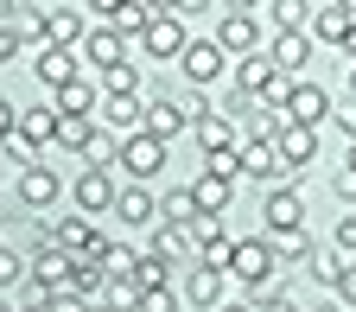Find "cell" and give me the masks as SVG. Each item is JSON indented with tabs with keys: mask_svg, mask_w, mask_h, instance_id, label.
Here are the masks:
<instances>
[{
	"mask_svg": "<svg viewBox=\"0 0 356 312\" xmlns=\"http://www.w3.org/2000/svg\"><path fill=\"white\" fill-rule=\"evenodd\" d=\"M286 83H293V77H280L267 52H254V58H242V64H236V89H242L248 102H261V109H280Z\"/></svg>",
	"mask_w": 356,
	"mask_h": 312,
	"instance_id": "obj_1",
	"label": "cell"
},
{
	"mask_svg": "<svg viewBox=\"0 0 356 312\" xmlns=\"http://www.w3.org/2000/svg\"><path fill=\"white\" fill-rule=\"evenodd\" d=\"M274 242H267V236H242L236 242V255H229V274L248 287V293H267V287H274Z\"/></svg>",
	"mask_w": 356,
	"mask_h": 312,
	"instance_id": "obj_2",
	"label": "cell"
},
{
	"mask_svg": "<svg viewBox=\"0 0 356 312\" xmlns=\"http://www.w3.org/2000/svg\"><path fill=\"white\" fill-rule=\"evenodd\" d=\"M280 115H286V127H318V121H331V96L312 77H293L280 96Z\"/></svg>",
	"mask_w": 356,
	"mask_h": 312,
	"instance_id": "obj_3",
	"label": "cell"
},
{
	"mask_svg": "<svg viewBox=\"0 0 356 312\" xmlns=\"http://www.w3.org/2000/svg\"><path fill=\"white\" fill-rule=\"evenodd\" d=\"M261 223H267V236H305V198L293 192V185H274L267 192V204H261Z\"/></svg>",
	"mask_w": 356,
	"mask_h": 312,
	"instance_id": "obj_4",
	"label": "cell"
},
{
	"mask_svg": "<svg viewBox=\"0 0 356 312\" xmlns=\"http://www.w3.org/2000/svg\"><path fill=\"white\" fill-rule=\"evenodd\" d=\"M44 242L76 261V255H96L108 236H96V223H89V217H58V223H44Z\"/></svg>",
	"mask_w": 356,
	"mask_h": 312,
	"instance_id": "obj_5",
	"label": "cell"
},
{
	"mask_svg": "<svg viewBox=\"0 0 356 312\" xmlns=\"http://www.w3.org/2000/svg\"><path fill=\"white\" fill-rule=\"evenodd\" d=\"M134 185H147L153 172H165V141H153V134H127L121 141V159H115Z\"/></svg>",
	"mask_w": 356,
	"mask_h": 312,
	"instance_id": "obj_6",
	"label": "cell"
},
{
	"mask_svg": "<svg viewBox=\"0 0 356 312\" xmlns=\"http://www.w3.org/2000/svg\"><path fill=\"white\" fill-rule=\"evenodd\" d=\"M216 52H222V58H229V52L254 58V52H261V20H254L248 7H229V13H222V26H216Z\"/></svg>",
	"mask_w": 356,
	"mask_h": 312,
	"instance_id": "obj_7",
	"label": "cell"
},
{
	"mask_svg": "<svg viewBox=\"0 0 356 312\" xmlns=\"http://www.w3.org/2000/svg\"><path fill=\"white\" fill-rule=\"evenodd\" d=\"M83 13L76 7H44L38 13V52H44V45H51V52H70V45H83Z\"/></svg>",
	"mask_w": 356,
	"mask_h": 312,
	"instance_id": "obj_8",
	"label": "cell"
},
{
	"mask_svg": "<svg viewBox=\"0 0 356 312\" xmlns=\"http://www.w3.org/2000/svg\"><path fill=\"white\" fill-rule=\"evenodd\" d=\"M185 45H191V38H185V20H172V13L159 7V13H153V26L140 32V45H134V52H147V58H185Z\"/></svg>",
	"mask_w": 356,
	"mask_h": 312,
	"instance_id": "obj_9",
	"label": "cell"
},
{
	"mask_svg": "<svg viewBox=\"0 0 356 312\" xmlns=\"http://www.w3.org/2000/svg\"><path fill=\"white\" fill-rule=\"evenodd\" d=\"M32 299H44V293H70V255H58L51 242H44L38 255H32Z\"/></svg>",
	"mask_w": 356,
	"mask_h": 312,
	"instance_id": "obj_10",
	"label": "cell"
},
{
	"mask_svg": "<svg viewBox=\"0 0 356 312\" xmlns=\"http://www.w3.org/2000/svg\"><path fill=\"white\" fill-rule=\"evenodd\" d=\"M70 198H76V217H102V210H115L121 185H115V172H83L70 185Z\"/></svg>",
	"mask_w": 356,
	"mask_h": 312,
	"instance_id": "obj_11",
	"label": "cell"
},
{
	"mask_svg": "<svg viewBox=\"0 0 356 312\" xmlns=\"http://www.w3.org/2000/svg\"><path fill=\"white\" fill-rule=\"evenodd\" d=\"M13 141H19V147L38 159L44 147L58 141V109H51V102H38V109H19V134H13Z\"/></svg>",
	"mask_w": 356,
	"mask_h": 312,
	"instance_id": "obj_12",
	"label": "cell"
},
{
	"mask_svg": "<svg viewBox=\"0 0 356 312\" xmlns=\"http://www.w3.org/2000/svg\"><path fill=\"white\" fill-rule=\"evenodd\" d=\"M153 13H159V7H147V0H115V7H102L96 20H102L108 32H121V38H134V45H140V32L153 26Z\"/></svg>",
	"mask_w": 356,
	"mask_h": 312,
	"instance_id": "obj_13",
	"label": "cell"
},
{
	"mask_svg": "<svg viewBox=\"0 0 356 312\" xmlns=\"http://www.w3.org/2000/svg\"><path fill=\"white\" fill-rule=\"evenodd\" d=\"M274 153H280V172H305L318 159V127H280Z\"/></svg>",
	"mask_w": 356,
	"mask_h": 312,
	"instance_id": "obj_14",
	"label": "cell"
},
{
	"mask_svg": "<svg viewBox=\"0 0 356 312\" xmlns=\"http://www.w3.org/2000/svg\"><path fill=\"white\" fill-rule=\"evenodd\" d=\"M178 64H185L191 89H210V83L222 77V52H216V38H191V45H185V58H178Z\"/></svg>",
	"mask_w": 356,
	"mask_h": 312,
	"instance_id": "obj_15",
	"label": "cell"
},
{
	"mask_svg": "<svg viewBox=\"0 0 356 312\" xmlns=\"http://www.w3.org/2000/svg\"><path fill=\"white\" fill-rule=\"evenodd\" d=\"M140 115H147V102H140V96H102L96 127H102V134H140Z\"/></svg>",
	"mask_w": 356,
	"mask_h": 312,
	"instance_id": "obj_16",
	"label": "cell"
},
{
	"mask_svg": "<svg viewBox=\"0 0 356 312\" xmlns=\"http://www.w3.org/2000/svg\"><path fill=\"white\" fill-rule=\"evenodd\" d=\"M58 192H64V178H58L51 166H44V159L19 172V204H32V210H51V204H58Z\"/></svg>",
	"mask_w": 356,
	"mask_h": 312,
	"instance_id": "obj_17",
	"label": "cell"
},
{
	"mask_svg": "<svg viewBox=\"0 0 356 312\" xmlns=\"http://www.w3.org/2000/svg\"><path fill=\"white\" fill-rule=\"evenodd\" d=\"M312 32H318L325 45H350V38H356V7H350V0L318 7V13H312Z\"/></svg>",
	"mask_w": 356,
	"mask_h": 312,
	"instance_id": "obj_18",
	"label": "cell"
},
{
	"mask_svg": "<svg viewBox=\"0 0 356 312\" xmlns=\"http://www.w3.org/2000/svg\"><path fill=\"white\" fill-rule=\"evenodd\" d=\"M127 52H134V45H127L121 32H108V26H89V32H83V58L96 64V70H108V64H127Z\"/></svg>",
	"mask_w": 356,
	"mask_h": 312,
	"instance_id": "obj_19",
	"label": "cell"
},
{
	"mask_svg": "<svg viewBox=\"0 0 356 312\" xmlns=\"http://www.w3.org/2000/svg\"><path fill=\"white\" fill-rule=\"evenodd\" d=\"M115 217L127 223V230H147V223H159V198H153L147 185H127V192L115 198Z\"/></svg>",
	"mask_w": 356,
	"mask_h": 312,
	"instance_id": "obj_20",
	"label": "cell"
},
{
	"mask_svg": "<svg viewBox=\"0 0 356 312\" xmlns=\"http://www.w3.org/2000/svg\"><path fill=\"white\" fill-rule=\"evenodd\" d=\"M267 58H274V70H280V77H299V70H305V58H312V32H280Z\"/></svg>",
	"mask_w": 356,
	"mask_h": 312,
	"instance_id": "obj_21",
	"label": "cell"
},
{
	"mask_svg": "<svg viewBox=\"0 0 356 312\" xmlns=\"http://www.w3.org/2000/svg\"><path fill=\"white\" fill-rule=\"evenodd\" d=\"M70 293H76L83 306L108 293V274H102V261H96V255H76V261H70Z\"/></svg>",
	"mask_w": 356,
	"mask_h": 312,
	"instance_id": "obj_22",
	"label": "cell"
},
{
	"mask_svg": "<svg viewBox=\"0 0 356 312\" xmlns=\"http://www.w3.org/2000/svg\"><path fill=\"white\" fill-rule=\"evenodd\" d=\"M32 77H38V83L58 96L64 83H76V58H70V52H51V45H44V52H38V64H32Z\"/></svg>",
	"mask_w": 356,
	"mask_h": 312,
	"instance_id": "obj_23",
	"label": "cell"
},
{
	"mask_svg": "<svg viewBox=\"0 0 356 312\" xmlns=\"http://www.w3.org/2000/svg\"><path fill=\"white\" fill-rule=\"evenodd\" d=\"M96 102H102V96H96V83H83V77H76V83H64L58 96H51V109H58V115H70V121H76V115H96Z\"/></svg>",
	"mask_w": 356,
	"mask_h": 312,
	"instance_id": "obj_24",
	"label": "cell"
},
{
	"mask_svg": "<svg viewBox=\"0 0 356 312\" xmlns=\"http://www.w3.org/2000/svg\"><path fill=\"white\" fill-rule=\"evenodd\" d=\"M191 198H197V217H222V210H229V198H236V185H229V178H197V185H191Z\"/></svg>",
	"mask_w": 356,
	"mask_h": 312,
	"instance_id": "obj_25",
	"label": "cell"
},
{
	"mask_svg": "<svg viewBox=\"0 0 356 312\" xmlns=\"http://www.w3.org/2000/svg\"><path fill=\"white\" fill-rule=\"evenodd\" d=\"M178 127H185V109H178V102H147V115H140V134H153V141H172Z\"/></svg>",
	"mask_w": 356,
	"mask_h": 312,
	"instance_id": "obj_26",
	"label": "cell"
},
{
	"mask_svg": "<svg viewBox=\"0 0 356 312\" xmlns=\"http://www.w3.org/2000/svg\"><path fill=\"white\" fill-rule=\"evenodd\" d=\"M236 153H242V172H248V178H280V153H274V141H242Z\"/></svg>",
	"mask_w": 356,
	"mask_h": 312,
	"instance_id": "obj_27",
	"label": "cell"
},
{
	"mask_svg": "<svg viewBox=\"0 0 356 312\" xmlns=\"http://www.w3.org/2000/svg\"><path fill=\"white\" fill-rule=\"evenodd\" d=\"M159 223H172V230H191V223H197V198H191V185H178V192L159 198Z\"/></svg>",
	"mask_w": 356,
	"mask_h": 312,
	"instance_id": "obj_28",
	"label": "cell"
},
{
	"mask_svg": "<svg viewBox=\"0 0 356 312\" xmlns=\"http://www.w3.org/2000/svg\"><path fill=\"white\" fill-rule=\"evenodd\" d=\"M185 299L191 306H222V274H210V267L197 261L191 274H185Z\"/></svg>",
	"mask_w": 356,
	"mask_h": 312,
	"instance_id": "obj_29",
	"label": "cell"
},
{
	"mask_svg": "<svg viewBox=\"0 0 356 312\" xmlns=\"http://www.w3.org/2000/svg\"><path fill=\"white\" fill-rule=\"evenodd\" d=\"M89 141H96V115H76V121H70V115H58V141H51V147H64V153H83Z\"/></svg>",
	"mask_w": 356,
	"mask_h": 312,
	"instance_id": "obj_30",
	"label": "cell"
},
{
	"mask_svg": "<svg viewBox=\"0 0 356 312\" xmlns=\"http://www.w3.org/2000/svg\"><path fill=\"white\" fill-rule=\"evenodd\" d=\"M134 287H140V293H159V287H172V261H159V255H140V261H134Z\"/></svg>",
	"mask_w": 356,
	"mask_h": 312,
	"instance_id": "obj_31",
	"label": "cell"
},
{
	"mask_svg": "<svg viewBox=\"0 0 356 312\" xmlns=\"http://www.w3.org/2000/svg\"><path fill=\"white\" fill-rule=\"evenodd\" d=\"M134 89H140V70H134V58L102 70V96H134Z\"/></svg>",
	"mask_w": 356,
	"mask_h": 312,
	"instance_id": "obj_32",
	"label": "cell"
},
{
	"mask_svg": "<svg viewBox=\"0 0 356 312\" xmlns=\"http://www.w3.org/2000/svg\"><path fill=\"white\" fill-rule=\"evenodd\" d=\"M191 242H185V230H172V223H153V249L147 255H159V261H178Z\"/></svg>",
	"mask_w": 356,
	"mask_h": 312,
	"instance_id": "obj_33",
	"label": "cell"
},
{
	"mask_svg": "<svg viewBox=\"0 0 356 312\" xmlns=\"http://www.w3.org/2000/svg\"><path fill=\"white\" fill-rule=\"evenodd\" d=\"M83 159H89V172H108V166L121 159V147H115V134H102V127H96V141L83 147Z\"/></svg>",
	"mask_w": 356,
	"mask_h": 312,
	"instance_id": "obj_34",
	"label": "cell"
},
{
	"mask_svg": "<svg viewBox=\"0 0 356 312\" xmlns=\"http://www.w3.org/2000/svg\"><path fill=\"white\" fill-rule=\"evenodd\" d=\"M229 255H236V236H216V242L197 249V261L210 267V274H229Z\"/></svg>",
	"mask_w": 356,
	"mask_h": 312,
	"instance_id": "obj_35",
	"label": "cell"
},
{
	"mask_svg": "<svg viewBox=\"0 0 356 312\" xmlns=\"http://www.w3.org/2000/svg\"><path fill=\"white\" fill-rule=\"evenodd\" d=\"M204 172H210V178H229V185H236V178H242V153H236V147L204 153Z\"/></svg>",
	"mask_w": 356,
	"mask_h": 312,
	"instance_id": "obj_36",
	"label": "cell"
},
{
	"mask_svg": "<svg viewBox=\"0 0 356 312\" xmlns=\"http://www.w3.org/2000/svg\"><path fill=\"white\" fill-rule=\"evenodd\" d=\"M274 26L280 32H305V7L299 0H274Z\"/></svg>",
	"mask_w": 356,
	"mask_h": 312,
	"instance_id": "obj_37",
	"label": "cell"
},
{
	"mask_svg": "<svg viewBox=\"0 0 356 312\" xmlns=\"http://www.w3.org/2000/svg\"><path fill=\"white\" fill-rule=\"evenodd\" d=\"M305 267H312V274H318L325 287H337V274H343V255H312Z\"/></svg>",
	"mask_w": 356,
	"mask_h": 312,
	"instance_id": "obj_38",
	"label": "cell"
},
{
	"mask_svg": "<svg viewBox=\"0 0 356 312\" xmlns=\"http://www.w3.org/2000/svg\"><path fill=\"white\" fill-rule=\"evenodd\" d=\"M134 312H178V293L172 287H159V293H140V306Z\"/></svg>",
	"mask_w": 356,
	"mask_h": 312,
	"instance_id": "obj_39",
	"label": "cell"
},
{
	"mask_svg": "<svg viewBox=\"0 0 356 312\" xmlns=\"http://www.w3.org/2000/svg\"><path fill=\"white\" fill-rule=\"evenodd\" d=\"M337 255H343V261H356V217H343V223H337Z\"/></svg>",
	"mask_w": 356,
	"mask_h": 312,
	"instance_id": "obj_40",
	"label": "cell"
},
{
	"mask_svg": "<svg viewBox=\"0 0 356 312\" xmlns=\"http://www.w3.org/2000/svg\"><path fill=\"white\" fill-rule=\"evenodd\" d=\"M337 299L356 312V261H343V274H337Z\"/></svg>",
	"mask_w": 356,
	"mask_h": 312,
	"instance_id": "obj_41",
	"label": "cell"
},
{
	"mask_svg": "<svg viewBox=\"0 0 356 312\" xmlns=\"http://www.w3.org/2000/svg\"><path fill=\"white\" fill-rule=\"evenodd\" d=\"M13 134H19V109H13L7 96H0V147H7V141H13Z\"/></svg>",
	"mask_w": 356,
	"mask_h": 312,
	"instance_id": "obj_42",
	"label": "cell"
},
{
	"mask_svg": "<svg viewBox=\"0 0 356 312\" xmlns=\"http://www.w3.org/2000/svg\"><path fill=\"white\" fill-rule=\"evenodd\" d=\"M19 274H26V267H19V255H13V249H0V287H13Z\"/></svg>",
	"mask_w": 356,
	"mask_h": 312,
	"instance_id": "obj_43",
	"label": "cell"
},
{
	"mask_svg": "<svg viewBox=\"0 0 356 312\" xmlns=\"http://www.w3.org/2000/svg\"><path fill=\"white\" fill-rule=\"evenodd\" d=\"M254 312H299V299H293V293H267Z\"/></svg>",
	"mask_w": 356,
	"mask_h": 312,
	"instance_id": "obj_44",
	"label": "cell"
},
{
	"mask_svg": "<svg viewBox=\"0 0 356 312\" xmlns=\"http://www.w3.org/2000/svg\"><path fill=\"white\" fill-rule=\"evenodd\" d=\"M13 52H19V26H0V64H7Z\"/></svg>",
	"mask_w": 356,
	"mask_h": 312,
	"instance_id": "obj_45",
	"label": "cell"
},
{
	"mask_svg": "<svg viewBox=\"0 0 356 312\" xmlns=\"http://www.w3.org/2000/svg\"><path fill=\"white\" fill-rule=\"evenodd\" d=\"M331 121H337V127L350 134V141H356V102H350V109H331Z\"/></svg>",
	"mask_w": 356,
	"mask_h": 312,
	"instance_id": "obj_46",
	"label": "cell"
},
{
	"mask_svg": "<svg viewBox=\"0 0 356 312\" xmlns=\"http://www.w3.org/2000/svg\"><path fill=\"white\" fill-rule=\"evenodd\" d=\"M337 198H356V178L350 172H337Z\"/></svg>",
	"mask_w": 356,
	"mask_h": 312,
	"instance_id": "obj_47",
	"label": "cell"
},
{
	"mask_svg": "<svg viewBox=\"0 0 356 312\" xmlns=\"http://www.w3.org/2000/svg\"><path fill=\"white\" fill-rule=\"evenodd\" d=\"M343 172H350V178H356V141H350V153H343Z\"/></svg>",
	"mask_w": 356,
	"mask_h": 312,
	"instance_id": "obj_48",
	"label": "cell"
},
{
	"mask_svg": "<svg viewBox=\"0 0 356 312\" xmlns=\"http://www.w3.org/2000/svg\"><path fill=\"white\" fill-rule=\"evenodd\" d=\"M83 312H115V306H102V299H89V306H83Z\"/></svg>",
	"mask_w": 356,
	"mask_h": 312,
	"instance_id": "obj_49",
	"label": "cell"
},
{
	"mask_svg": "<svg viewBox=\"0 0 356 312\" xmlns=\"http://www.w3.org/2000/svg\"><path fill=\"white\" fill-rule=\"evenodd\" d=\"M350 102H356V64H350Z\"/></svg>",
	"mask_w": 356,
	"mask_h": 312,
	"instance_id": "obj_50",
	"label": "cell"
},
{
	"mask_svg": "<svg viewBox=\"0 0 356 312\" xmlns=\"http://www.w3.org/2000/svg\"><path fill=\"white\" fill-rule=\"evenodd\" d=\"M216 312H254V306H216Z\"/></svg>",
	"mask_w": 356,
	"mask_h": 312,
	"instance_id": "obj_51",
	"label": "cell"
},
{
	"mask_svg": "<svg viewBox=\"0 0 356 312\" xmlns=\"http://www.w3.org/2000/svg\"><path fill=\"white\" fill-rule=\"evenodd\" d=\"M13 312H38V306H13Z\"/></svg>",
	"mask_w": 356,
	"mask_h": 312,
	"instance_id": "obj_52",
	"label": "cell"
},
{
	"mask_svg": "<svg viewBox=\"0 0 356 312\" xmlns=\"http://www.w3.org/2000/svg\"><path fill=\"white\" fill-rule=\"evenodd\" d=\"M350 7H356V0H350Z\"/></svg>",
	"mask_w": 356,
	"mask_h": 312,
	"instance_id": "obj_53",
	"label": "cell"
}]
</instances>
